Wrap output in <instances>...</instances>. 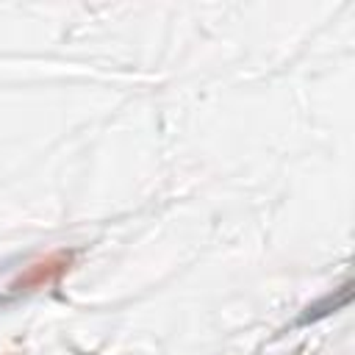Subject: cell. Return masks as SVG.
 Here are the masks:
<instances>
[{
    "instance_id": "obj_1",
    "label": "cell",
    "mask_w": 355,
    "mask_h": 355,
    "mask_svg": "<svg viewBox=\"0 0 355 355\" xmlns=\"http://www.w3.org/2000/svg\"><path fill=\"white\" fill-rule=\"evenodd\" d=\"M349 294H352V291H349V283H344V286L338 288V294H327L324 300L308 305L305 313L300 316V324H305V322H316V319H322V316H327V313H336L338 308H344V305L349 302Z\"/></svg>"
}]
</instances>
